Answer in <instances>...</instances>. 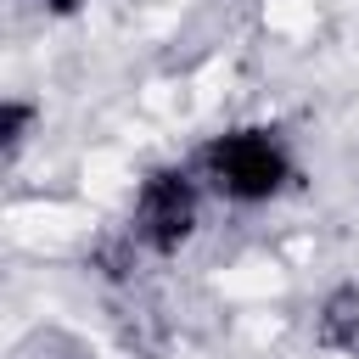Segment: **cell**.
Masks as SVG:
<instances>
[{"label":"cell","instance_id":"1","mask_svg":"<svg viewBox=\"0 0 359 359\" xmlns=\"http://www.w3.org/2000/svg\"><path fill=\"white\" fill-rule=\"evenodd\" d=\"M213 185L236 202H264L280 191L286 180V151L264 135V129H236V135H219L208 151H202Z\"/></svg>","mask_w":359,"mask_h":359},{"label":"cell","instance_id":"2","mask_svg":"<svg viewBox=\"0 0 359 359\" xmlns=\"http://www.w3.org/2000/svg\"><path fill=\"white\" fill-rule=\"evenodd\" d=\"M196 224V191L180 168H163L140 185L135 196V236L151 247V252H174Z\"/></svg>","mask_w":359,"mask_h":359},{"label":"cell","instance_id":"3","mask_svg":"<svg viewBox=\"0 0 359 359\" xmlns=\"http://www.w3.org/2000/svg\"><path fill=\"white\" fill-rule=\"evenodd\" d=\"M320 342L325 348H359V292L353 286H342V292H331L325 297V309H320Z\"/></svg>","mask_w":359,"mask_h":359},{"label":"cell","instance_id":"4","mask_svg":"<svg viewBox=\"0 0 359 359\" xmlns=\"http://www.w3.org/2000/svg\"><path fill=\"white\" fill-rule=\"evenodd\" d=\"M22 129H28V107H22V101H11V107H6V151H17V146H22Z\"/></svg>","mask_w":359,"mask_h":359}]
</instances>
